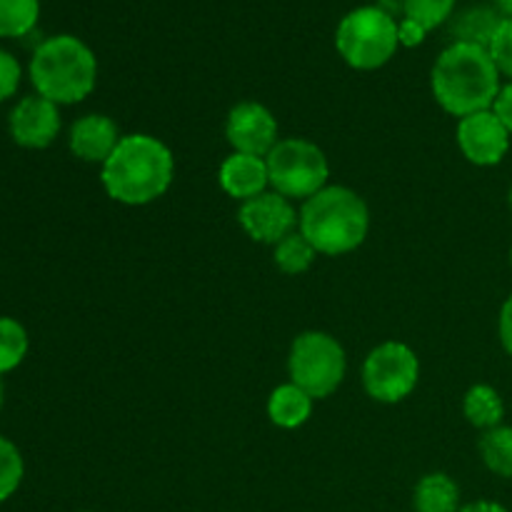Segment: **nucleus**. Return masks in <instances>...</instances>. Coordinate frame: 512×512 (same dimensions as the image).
I'll return each mask as SVG.
<instances>
[{"label": "nucleus", "mask_w": 512, "mask_h": 512, "mask_svg": "<svg viewBox=\"0 0 512 512\" xmlns=\"http://www.w3.org/2000/svg\"><path fill=\"white\" fill-rule=\"evenodd\" d=\"M25 465L20 450L10 443L8 438L0 435V503L8 500L10 495L18 490L20 480H23Z\"/></svg>", "instance_id": "24"}, {"label": "nucleus", "mask_w": 512, "mask_h": 512, "mask_svg": "<svg viewBox=\"0 0 512 512\" xmlns=\"http://www.w3.org/2000/svg\"><path fill=\"white\" fill-rule=\"evenodd\" d=\"M435 100L450 115L468 118L493 108L500 93V70L488 48L470 43H453L440 53L430 73Z\"/></svg>", "instance_id": "1"}, {"label": "nucleus", "mask_w": 512, "mask_h": 512, "mask_svg": "<svg viewBox=\"0 0 512 512\" xmlns=\"http://www.w3.org/2000/svg\"><path fill=\"white\" fill-rule=\"evenodd\" d=\"M460 512H510L508 508H503L500 503H493V500H478V503H470L465 508H460Z\"/></svg>", "instance_id": "30"}, {"label": "nucleus", "mask_w": 512, "mask_h": 512, "mask_svg": "<svg viewBox=\"0 0 512 512\" xmlns=\"http://www.w3.org/2000/svg\"><path fill=\"white\" fill-rule=\"evenodd\" d=\"M498 330H500V343H503V348L512 355V295L505 300L503 310H500Z\"/></svg>", "instance_id": "29"}, {"label": "nucleus", "mask_w": 512, "mask_h": 512, "mask_svg": "<svg viewBox=\"0 0 512 512\" xmlns=\"http://www.w3.org/2000/svg\"><path fill=\"white\" fill-rule=\"evenodd\" d=\"M28 353V333L13 318H0V375L23 363Z\"/></svg>", "instance_id": "22"}, {"label": "nucleus", "mask_w": 512, "mask_h": 512, "mask_svg": "<svg viewBox=\"0 0 512 512\" xmlns=\"http://www.w3.org/2000/svg\"><path fill=\"white\" fill-rule=\"evenodd\" d=\"M315 255H318V250L308 243V238H305L303 233H290L288 238H283L275 245L273 258L275 265H278L283 273L298 275L305 273V270L313 265Z\"/></svg>", "instance_id": "21"}, {"label": "nucleus", "mask_w": 512, "mask_h": 512, "mask_svg": "<svg viewBox=\"0 0 512 512\" xmlns=\"http://www.w3.org/2000/svg\"><path fill=\"white\" fill-rule=\"evenodd\" d=\"M40 18V0H0V38H23Z\"/></svg>", "instance_id": "20"}, {"label": "nucleus", "mask_w": 512, "mask_h": 512, "mask_svg": "<svg viewBox=\"0 0 512 512\" xmlns=\"http://www.w3.org/2000/svg\"><path fill=\"white\" fill-rule=\"evenodd\" d=\"M495 5H498V13L503 18H512V0H495Z\"/></svg>", "instance_id": "31"}, {"label": "nucleus", "mask_w": 512, "mask_h": 512, "mask_svg": "<svg viewBox=\"0 0 512 512\" xmlns=\"http://www.w3.org/2000/svg\"><path fill=\"white\" fill-rule=\"evenodd\" d=\"M238 220L253 240L278 245L280 240L295 233V225H298L300 218L285 195L260 193L240 205Z\"/></svg>", "instance_id": "9"}, {"label": "nucleus", "mask_w": 512, "mask_h": 512, "mask_svg": "<svg viewBox=\"0 0 512 512\" xmlns=\"http://www.w3.org/2000/svg\"><path fill=\"white\" fill-rule=\"evenodd\" d=\"M8 128L15 143L23 148H48L60 133L58 105L43 95H28L10 110Z\"/></svg>", "instance_id": "12"}, {"label": "nucleus", "mask_w": 512, "mask_h": 512, "mask_svg": "<svg viewBox=\"0 0 512 512\" xmlns=\"http://www.w3.org/2000/svg\"><path fill=\"white\" fill-rule=\"evenodd\" d=\"M455 0H403L405 18L418 23L425 33L443 25L453 15Z\"/></svg>", "instance_id": "23"}, {"label": "nucleus", "mask_w": 512, "mask_h": 512, "mask_svg": "<svg viewBox=\"0 0 512 512\" xmlns=\"http://www.w3.org/2000/svg\"><path fill=\"white\" fill-rule=\"evenodd\" d=\"M220 188L230 195V198L238 200H250L255 195L265 193V188L270 185L268 178V163L258 155H245V153H233L223 160L220 165Z\"/></svg>", "instance_id": "14"}, {"label": "nucleus", "mask_w": 512, "mask_h": 512, "mask_svg": "<svg viewBox=\"0 0 512 512\" xmlns=\"http://www.w3.org/2000/svg\"><path fill=\"white\" fill-rule=\"evenodd\" d=\"M30 80L38 95L55 105H73L88 98L98 80V58L75 35H53L35 48Z\"/></svg>", "instance_id": "4"}, {"label": "nucleus", "mask_w": 512, "mask_h": 512, "mask_svg": "<svg viewBox=\"0 0 512 512\" xmlns=\"http://www.w3.org/2000/svg\"><path fill=\"white\" fill-rule=\"evenodd\" d=\"M480 455L490 473L500 475V478H512V428L498 425L493 430H485V435L480 438Z\"/></svg>", "instance_id": "19"}, {"label": "nucleus", "mask_w": 512, "mask_h": 512, "mask_svg": "<svg viewBox=\"0 0 512 512\" xmlns=\"http://www.w3.org/2000/svg\"><path fill=\"white\" fill-rule=\"evenodd\" d=\"M510 263H512V245H510Z\"/></svg>", "instance_id": "34"}, {"label": "nucleus", "mask_w": 512, "mask_h": 512, "mask_svg": "<svg viewBox=\"0 0 512 512\" xmlns=\"http://www.w3.org/2000/svg\"><path fill=\"white\" fill-rule=\"evenodd\" d=\"M463 413L473 428L493 430L503 423L505 405L495 388H490V385H473V388L465 393Z\"/></svg>", "instance_id": "17"}, {"label": "nucleus", "mask_w": 512, "mask_h": 512, "mask_svg": "<svg viewBox=\"0 0 512 512\" xmlns=\"http://www.w3.org/2000/svg\"><path fill=\"white\" fill-rule=\"evenodd\" d=\"M310 413H313V398L295 383L275 388L268 400V415L278 428H300V425L308 423Z\"/></svg>", "instance_id": "15"}, {"label": "nucleus", "mask_w": 512, "mask_h": 512, "mask_svg": "<svg viewBox=\"0 0 512 512\" xmlns=\"http://www.w3.org/2000/svg\"><path fill=\"white\" fill-rule=\"evenodd\" d=\"M493 113L498 115L500 123L508 128V133L512 135V83L503 85L498 93V98H495L493 103Z\"/></svg>", "instance_id": "27"}, {"label": "nucleus", "mask_w": 512, "mask_h": 512, "mask_svg": "<svg viewBox=\"0 0 512 512\" xmlns=\"http://www.w3.org/2000/svg\"><path fill=\"white\" fill-rule=\"evenodd\" d=\"M398 23L380 5H363L345 15L335 33V48L355 70H378L398 53Z\"/></svg>", "instance_id": "5"}, {"label": "nucleus", "mask_w": 512, "mask_h": 512, "mask_svg": "<svg viewBox=\"0 0 512 512\" xmlns=\"http://www.w3.org/2000/svg\"><path fill=\"white\" fill-rule=\"evenodd\" d=\"M458 145L470 163L488 168L505 158L510 148V133L493 110H483V113L460 118Z\"/></svg>", "instance_id": "11"}, {"label": "nucleus", "mask_w": 512, "mask_h": 512, "mask_svg": "<svg viewBox=\"0 0 512 512\" xmlns=\"http://www.w3.org/2000/svg\"><path fill=\"white\" fill-rule=\"evenodd\" d=\"M345 350L333 335L308 330L293 340L288 358L290 380L310 398H328L345 378Z\"/></svg>", "instance_id": "6"}, {"label": "nucleus", "mask_w": 512, "mask_h": 512, "mask_svg": "<svg viewBox=\"0 0 512 512\" xmlns=\"http://www.w3.org/2000/svg\"><path fill=\"white\" fill-rule=\"evenodd\" d=\"M420 378L418 355L405 343L378 345L363 365V385L378 403H400L415 390Z\"/></svg>", "instance_id": "8"}, {"label": "nucleus", "mask_w": 512, "mask_h": 512, "mask_svg": "<svg viewBox=\"0 0 512 512\" xmlns=\"http://www.w3.org/2000/svg\"><path fill=\"white\" fill-rule=\"evenodd\" d=\"M425 30L420 28L418 23H413V20L403 18L398 23V38H400V45H405V48H413V45H420L425 40Z\"/></svg>", "instance_id": "28"}, {"label": "nucleus", "mask_w": 512, "mask_h": 512, "mask_svg": "<svg viewBox=\"0 0 512 512\" xmlns=\"http://www.w3.org/2000/svg\"><path fill=\"white\" fill-rule=\"evenodd\" d=\"M173 153L153 135H125L100 170L105 193L123 205H148L173 183Z\"/></svg>", "instance_id": "2"}, {"label": "nucleus", "mask_w": 512, "mask_h": 512, "mask_svg": "<svg viewBox=\"0 0 512 512\" xmlns=\"http://www.w3.org/2000/svg\"><path fill=\"white\" fill-rule=\"evenodd\" d=\"M20 85V63L8 53V50L0 48V103L8 100L10 95H15Z\"/></svg>", "instance_id": "26"}, {"label": "nucleus", "mask_w": 512, "mask_h": 512, "mask_svg": "<svg viewBox=\"0 0 512 512\" xmlns=\"http://www.w3.org/2000/svg\"><path fill=\"white\" fill-rule=\"evenodd\" d=\"M225 138L233 145L235 153L263 158L278 145V120L265 105L250 103V100L238 103L228 113Z\"/></svg>", "instance_id": "10"}, {"label": "nucleus", "mask_w": 512, "mask_h": 512, "mask_svg": "<svg viewBox=\"0 0 512 512\" xmlns=\"http://www.w3.org/2000/svg\"><path fill=\"white\" fill-rule=\"evenodd\" d=\"M508 203H510V208H512V188H510V195H508Z\"/></svg>", "instance_id": "33"}, {"label": "nucleus", "mask_w": 512, "mask_h": 512, "mask_svg": "<svg viewBox=\"0 0 512 512\" xmlns=\"http://www.w3.org/2000/svg\"><path fill=\"white\" fill-rule=\"evenodd\" d=\"M500 20H503V15L493 8H485V5L465 10V13H460L453 23L455 43H470L480 45V48H488L495 30H498Z\"/></svg>", "instance_id": "18"}, {"label": "nucleus", "mask_w": 512, "mask_h": 512, "mask_svg": "<svg viewBox=\"0 0 512 512\" xmlns=\"http://www.w3.org/2000/svg\"><path fill=\"white\" fill-rule=\"evenodd\" d=\"M268 178L275 193L285 198H313L328 183V158L315 143L303 138L278 140L273 150L265 155Z\"/></svg>", "instance_id": "7"}, {"label": "nucleus", "mask_w": 512, "mask_h": 512, "mask_svg": "<svg viewBox=\"0 0 512 512\" xmlns=\"http://www.w3.org/2000/svg\"><path fill=\"white\" fill-rule=\"evenodd\" d=\"M490 58L495 60L498 70L503 75L512 78V18L500 20L498 30H495L493 40L488 45Z\"/></svg>", "instance_id": "25"}, {"label": "nucleus", "mask_w": 512, "mask_h": 512, "mask_svg": "<svg viewBox=\"0 0 512 512\" xmlns=\"http://www.w3.org/2000/svg\"><path fill=\"white\" fill-rule=\"evenodd\" d=\"M118 143V125L108 115H83L70 128V150H73L75 158L85 160V163L103 165L113 155V150L118 148Z\"/></svg>", "instance_id": "13"}, {"label": "nucleus", "mask_w": 512, "mask_h": 512, "mask_svg": "<svg viewBox=\"0 0 512 512\" xmlns=\"http://www.w3.org/2000/svg\"><path fill=\"white\" fill-rule=\"evenodd\" d=\"M0 408H3V383H0Z\"/></svg>", "instance_id": "32"}, {"label": "nucleus", "mask_w": 512, "mask_h": 512, "mask_svg": "<svg viewBox=\"0 0 512 512\" xmlns=\"http://www.w3.org/2000/svg\"><path fill=\"white\" fill-rule=\"evenodd\" d=\"M415 512H460V488L450 475L430 473L415 485Z\"/></svg>", "instance_id": "16"}, {"label": "nucleus", "mask_w": 512, "mask_h": 512, "mask_svg": "<svg viewBox=\"0 0 512 512\" xmlns=\"http://www.w3.org/2000/svg\"><path fill=\"white\" fill-rule=\"evenodd\" d=\"M298 225L318 253L345 255L368 238L370 213L355 190L330 185L305 200Z\"/></svg>", "instance_id": "3"}]
</instances>
